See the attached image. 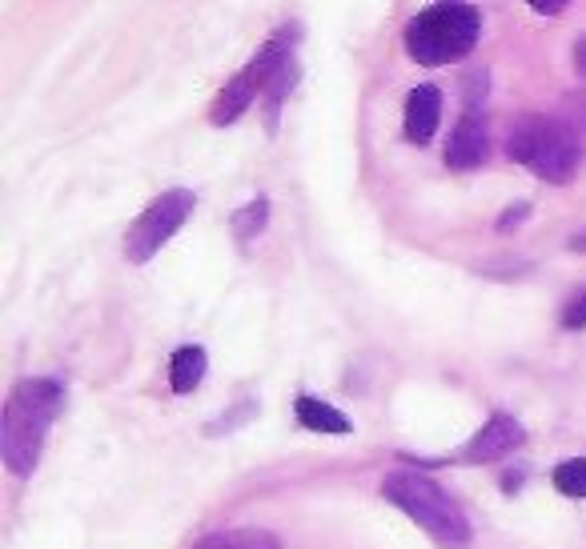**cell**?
<instances>
[{
    "instance_id": "20",
    "label": "cell",
    "mask_w": 586,
    "mask_h": 549,
    "mask_svg": "<svg viewBox=\"0 0 586 549\" xmlns=\"http://www.w3.org/2000/svg\"><path fill=\"white\" fill-rule=\"evenodd\" d=\"M571 248H574V253H586V233H574L571 237Z\"/></svg>"
},
{
    "instance_id": "17",
    "label": "cell",
    "mask_w": 586,
    "mask_h": 549,
    "mask_svg": "<svg viewBox=\"0 0 586 549\" xmlns=\"http://www.w3.org/2000/svg\"><path fill=\"white\" fill-rule=\"evenodd\" d=\"M526 4H531L534 13H543V16H559L571 0H526Z\"/></svg>"
},
{
    "instance_id": "9",
    "label": "cell",
    "mask_w": 586,
    "mask_h": 549,
    "mask_svg": "<svg viewBox=\"0 0 586 549\" xmlns=\"http://www.w3.org/2000/svg\"><path fill=\"white\" fill-rule=\"evenodd\" d=\"M442 117V92L434 85H418V89L406 97V137L413 144H426L438 129Z\"/></svg>"
},
{
    "instance_id": "8",
    "label": "cell",
    "mask_w": 586,
    "mask_h": 549,
    "mask_svg": "<svg viewBox=\"0 0 586 549\" xmlns=\"http://www.w3.org/2000/svg\"><path fill=\"white\" fill-rule=\"evenodd\" d=\"M491 153V137H486V117L479 113H467L458 120L450 144H446V165L450 169H479L482 161Z\"/></svg>"
},
{
    "instance_id": "6",
    "label": "cell",
    "mask_w": 586,
    "mask_h": 549,
    "mask_svg": "<svg viewBox=\"0 0 586 549\" xmlns=\"http://www.w3.org/2000/svg\"><path fill=\"white\" fill-rule=\"evenodd\" d=\"M193 205H198V201H193L189 189H169V193H161L157 201L133 221L129 237H125V257L133 265H145L149 257H153V253H157V248L189 221Z\"/></svg>"
},
{
    "instance_id": "5",
    "label": "cell",
    "mask_w": 586,
    "mask_h": 549,
    "mask_svg": "<svg viewBox=\"0 0 586 549\" xmlns=\"http://www.w3.org/2000/svg\"><path fill=\"white\" fill-rule=\"evenodd\" d=\"M293 40H297V28H281V33H273V37L262 44V53H257L250 65L241 68V73L229 80L226 89L217 92L214 108H209V120H214V125H233V120H238L245 108L254 105L257 97L269 89V80L278 77L285 65H290Z\"/></svg>"
},
{
    "instance_id": "12",
    "label": "cell",
    "mask_w": 586,
    "mask_h": 549,
    "mask_svg": "<svg viewBox=\"0 0 586 549\" xmlns=\"http://www.w3.org/2000/svg\"><path fill=\"white\" fill-rule=\"evenodd\" d=\"M193 549H281V541L266 529H233V534L201 537Z\"/></svg>"
},
{
    "instance_id": "18",
    "label": "cell",
    "mask_w": 586,
    "mask_h": 549,
    "mask_svg": "<svg viewBox=\"0 0 586 549\" xmlns=\"http://www.w3.org/2000/svg\"><path fill=\"white\" fill-rule=\"evenodd\" d=\"M526 213H531V205H514V209H507V217H502V221H498V229H502V233H507L510 225L526 221Z\"/></svg>"
},
{
    "instance_id": "15",
    "label": "cell",
    "mask_w": 586,
    "mask_h": 549,
    "mask_svg": "<svg viewBox=\"0 0 586 549\" xmlns=\"http://www.w3.org/2000/svg\"><path fill=\"white\" fill-rule=\"evenodd\" d=\"M293 77H297V68H293V61L285 68H281L278 77L269 80V89H266V108H269V129L278 125V108H281V97L293 89Z\"/></svg>"
},
{
    "instance_id": "14",
    "label": "cell",
    "mask_w": 586,
    "mask_h": 549,
    "mask_svg": "<svg viewBox=\"0 0 586 549\" xmlns=\"http://www.w3.org/2000/svg\"><path fill=\"white\" fill-rule=\"evenodd\" d=\"M555 489L566 497H586V461H562L555 470Z\"/></svg>"
},
{
    "instance_id": "13",
    "label": "cell",
    "mask_w": 586,
    "mask_h": 549,
    "mask_svg": "<svg viewBox=\"0 0 586 549\" xmlns=\"http://www.w3.org/2000/svg\"><path fill=\"white\" fill-rule=\"evenodd\" d=\"M266 221H269V201L266 196H257L254 205H245V209L233 217V233H238L241 241H250V237H257L266 229Z\"/></svg>"
},
{
    "instance_id": "3",
    "label": "cell",
    "mask_w": 586,
    "mask_h": 549,
    "mask_svg": "<svg viewBox=\"0 0 586 549\" xmlns=\"http://www.w3.org/2000/svg\"><path fill=\"white\" fill-rule=\"evenodd\" d=\"M382 497L394 501L402 513H410L442 549H467L470 546V522L467 513L442 494L438 482H430L422 473L398 470L382 482Z\"/></svg>"
},
{
    "instance_id": "19",
    "label": "cell",
    "mask_w": 586,
    "mask_h": 549,
    "mask_svg": "<svg viewBox=\"0 0 586 549\" xmlns=\"http://www.w3.org/2000/svg\"><path fill=\"white\" fill-rule=\"evenodd\" d=\"M574 73H578V77L586 80V37L578 40V44H574Z\"/></svg>"
},
{
    "instance_id": "11",
    "label": "cell",
    "mask_w": 586,
    "mask_h": 549,
    "mask_svg": "<svg viewBox=\"0 0 586 549\" xmlns=\"http://www.w3.org/2000/svg\"><path fill=\"white\" fill-rule=\"evenodd\" d=\"M205 378V349L201 345H186L177 349L174 361H169V381H174V393H193Z\"/></svg>"
},
{
    "instance_id": "10",
    "label": "cell",
    "mask_w": 586,
    "mask_h": 549,
    "mask_svg": "<svg viewBox=\"0 0 586 549\" xmlns=\"http://www.w3.org/2000/svg\"><path fill=\"white\" fill-rule=\"evenodd\" d=\"M293 409H297V421L314 433H349L354 430L346 413H337V409L318 401V397H297V406Z\"/></svg>"
},
{
    "instance_id": "2",
    "label": "cell",
    "mask_w": 586,
    "mask_h": 549,
    "mask_svg": "<svg viewBox=\"0 0 586 549\" xmlns=\"http://www.w3.org/2000/svg\"><path fill=\"white\" fill-rule=\"evenodd\" d=\"M479 33H482L479 9L446 0V4L422 9L406 25V53L426 68L450 65V61H462L479 44Z\"/></svg>"
},
{
    "instance_id": "4",
    "label": "cell",
    "mask_w": 586,
    "mask_h": 549,
    "mask_svg": "<svg viewBox=\"0 0 586 549\" xmlns=\"http://www.w3.org/2000/svg\"><path fill=\"white\" fill-rule=\"evenodd\" d=\"M510 157L519 165H531L543 181L566 184L583 165V141L566 120L526 117L510 132Z\"/></svg>"
},
{
    "instance_id": "1",
    "label": "cell",
    "mask_w": 586,
    "mask_h": 549,
    "mask_svg": "<svg viewBox=\"0 0 586 549\" xmlns=\"http://www.w3.org/2000/svg\"><path fill=\"white\" fill-rule=\"evenodd\" d=\"M56 409H61V385L56 381H21L9 393L4 421H0V449H4V465L16 477H28L40 461V445L44 433L53 425Z\"/></svg>"
},
{
    "instance_id": "7",
    "label": "cell",
    "mask_w": 586,
    "mask_h": 549,
    "mask_svg": "<svg viewBox=\"0 0 586 549\" xmlns=\"http://www.w3.org/2000/svg\"><path fill=\"white\" fill-rule=\"evenodd\" d=\"M522 442H526V430H522L514 418L498 413V418L486 421L479 437L462 449V461H498V458H507V454H514Z\"/></svg>"
},
{
    "instance_id": "16",
    "label": "cell",
    "mask_w": 586,
    "mask_h": 549,
    "mask_svg": "<svg viewBox=\"0 0 586 549\" xmlns=\"http://www.w3.org/2000/svg\"><path fill=\"white\" fill-rule=\"evenodd\" d=\"M562 329H586V289H578L566 309H562Z\"/></svg>"
}]
</instances>
